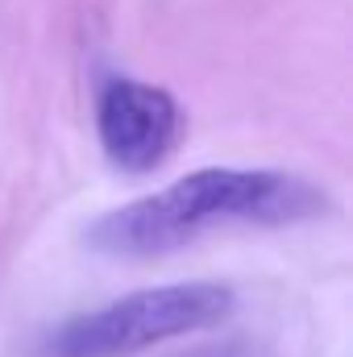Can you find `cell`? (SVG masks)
Masks as SVG:
<instances>
[{
  "instance_id": "obj_1",
  "label": "cell",
  "mask_w": 353,
  "mask_h": 357,
  "mask_svg": "<svg viewBox=\"0 0 353 357\" xmlns=\"http://www.w3.org/2000/svg\"><path fill=\"white\" fill-rule=\"evenodd\" d=\"M324 212L329 195L299 175L266 167H204L104 212L88 229V245L108 258H158L216 229H283Z\"/></svg>"
},
{
  "instance_id": "obj_2",
  "label": "cell",
  "mask_w": 353,
  "mask_h": 357,
  "mask_svg": "<svg viewBox=\"0 0 353 357\" xmlns=\"http://www.w3.org/2000/svg\"><path fill=\"white\" fill-rule=\"evenodd\" d=\"M237 312V295L220 282H175L121 295L80 312L42 337L38 357H129L158 341L216 328Z\"/></svg>"
},
{
  "instance_id": "obj_3",
  "label": "cell",
  "mask_w": 353,
  "mask_h": 357,
  "mask_svg": "<svg viewBox=\"0 0 353 357\" xmlns=\"http://www.w3.org/2000/svg\"><path fill=\"white\" fill-rule=\"evenodd\" d=\"M96 137L117 171L150 175L175 154L183 137V108L167 88L112 75L96 96Z\"/></svg>"
}]
</instances>
